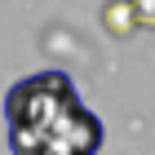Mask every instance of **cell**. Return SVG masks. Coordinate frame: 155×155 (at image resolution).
Segmentation results:
<instances>
[{
  "label": "cell",
  "instance_id": "obj_1",
  "mask_svg": "<svg viewBox=\"0 0 155 155\" xmlns=\"http://www.w3.org/2000/svg\"><path fill=\"white\" fill-rule=\"evenodd\" d=\"M71 107H80L71 80L62 71H40V75H27L9 89L5 97V115H9V146L18 155H36L40 151V137H45L53 124Z\"/></svg>",
  "mask_w": 155,
  "mask_h": 155
},
{
  "label": "cell",
  "instance_id": "obj_2",
  "mask_svg": "<svg viewBox=\"0 0 155 155\" xmlns=\"http://www.w3.org/2000/svg\"><path fill=\"white\" fill-rule=\"evenodd\" d=\"M97 146H102V124H97V115L84 111V107H71L45 137H40L36 155H93Z\"/></svg>",
  "mask_w": 155,
  "mask_h": 155
},
{
  "label": "cell",
  "instance_id": "obj_3",
  "mask_svg": "<svg viewBox=\"0 0 155 155\" xmlns=\"http://www.w3.org/2000/svg\"><path fill=\"white\" fill-rule=\"evenodd\" d=\"M102 22L115 40L133 36L137 31V13H133V0H107V9H102Z\"/></svg>",
  "mask_w": 155,
  "mask_h": 155
},
{
  "label": "cell",
  "instance_id": "obj_4",
  "mask_svg": "<svg viewBox=\"0 0 155 155\" xmlns=\"http://www.w3.org/2000/svg\"><path fill=\"white\" fill-rule=\"evenodd\" d=\"M133 13H137V27L155 31V0H133Z\"/></svg>",
  "mask_w": 155,
  "mask_h": 155
}]
</instances>
